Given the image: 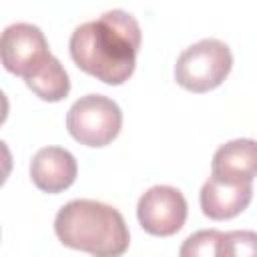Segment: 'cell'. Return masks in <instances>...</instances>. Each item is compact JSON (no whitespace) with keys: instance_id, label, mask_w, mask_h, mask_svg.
<instances>
[{"instance_id":"obj_14","label":"cell","mask_w":257,"mask_h":257,"mask_svg":"<svg viewBox=\"0 0 257 257\" xmlns=\"http://www.w3.org/2000/svg\"><path fill=\"white\" fill-rule=\"evenodd\" d=\"M8 98H6V94L0 90V124H4V120H6V116H8Z\"/></svg>"},{"instance_id":"obj_12","label":"cell","mask_w":257,"mask_h":257,"mask_svg":"<svg viewBox=\"0 0 257 257\" xmlns=\"http://www.w3.org/2000/svg\"><path fill=\"white\" fill-rule=\"evenodd\" d=\"M257 235L253 231H233L223 233L219 255H255Z\"/></svg>"},{"instance_id":"obj_10","label":"cell","mask_w":257,"mask_h":257,"mask_svg":"<svg viewBox=\"0 0 257 257\" xmlns=\"http://www.w3.org/2000/svg\"><path fill=\"white\" fill-rule=\"evenodd\" d=\"M24 82L40 100H46V102H58L66 98L70 90L68 74L52 54L38 68H34L24 78Z\"/></svg>"},{"instance_id":"obj_2","label":"cell","mask_w":257,"mask_h":257,"mask_svg":"<svg viewBox=\"0 0 257 257\" xmlns=\"http://www.w3.org/2000/svg\"><path fill=\"white\" fill-rule=\"evenodd\" d=\"M54 231L62 245L98 257L122 255L128 247V227L110 205L76 199L66 203L54 219Z\"/></svg>"},{"instance_id":"obj_5","label":"cell","mask_w":257,"mask_h":257,"mask_svg":"<svg viewBox=\"0 0 257 257\" xmlns=\"http://www.w3.org/2000/svg\"><path fill=\"white\" fill-rule=\"evenodd\" d=\"M141 227L155 237H169L181 231L187 221V201L183 193L169 185L151 187L137 205Z\"/></svg>"},{"instance_id":"obj_4","label":"cell","mask_w":257,"mask_h":257,"mask_svg":"<svg viewBox=\"0 0 257 257\" xmlns=\"http://www.w3.org/2000/svg\"><path fill=\"white\" fill-rule=\"evenodd\" d=\"M122 126V112L114 100L102 94H86L78 98L68 114L66 128L74 141L84 147L110 145Z\"/></svg>"},{"instance_id":"obj_13","label":"cell","mask_w":257,"mask_h":257,"mask_svg":"<svg viewBox=\"0 0 257 257\" xmlns=\"http://www.w3.org/2000/svg\"><path fill=\"white\" fill-rule=\"evenodd\" d=\"M12 173V153L4 141H0V187Z\"/></svg>"},{"instance_id":"obj_1","label":"cell","mask_w":257,"mask_h":257,"mask_svg":"<svg viewBox=\"0 0 257 257\" xmlns=\"http://www.w3.org/2000/svg\"><path fill=\"white\" fill-rule=\"evenodd\" d=\"M139 48L141 26L124 10H108L96 20L80 24L70 36L74 64L112 86L133 76Z\"/></svg>"},{"instance_id":"obj_11","label":"cell","mask_w":257,"mask_h":257,"mask_svg":"<svg viewBox=\"0 0 257 257\" xmlns=\"http://www.w3.org/2000/svg\"><path fill=\"white\" fill-rule=\"evenodd\" d=\"M221 241H223V233L209 229V231H199L195 235H191L185 245L181 247V255L183 257H193V255H219L221 251Z\"/></svg>"},{"instance_id":"obj_8","label":"cell","mask_w":257,"mask_h":257,"mask_svg":"<svg viewBox=\"0 0 257 257\" xmlns=\"http://www.w3.org/2000/svg\"><path fill=\"white\" fill-rule=\"evenodd\" d=\"M253 197L251 183H231L211 175L201 189V209L213 221L233 219L247 209Z\"/></svg>"},{"instance_id":"obj_7","label":"cell","mask_w":257,"mask_h":257,"mask_svg":"<svg viewBox=\"0 0 257 257\" xmlns=\"http://www.w3.org/2000/svg\"><path fill=\"white\" fill-rule=\"evenodd\" d=\"M76 159L60 147L40 149L30 163V179L36 189L48 195L62 193L76 179Z\"/></svg>"},{"instance_id":"obj_9","label":"cell","mask_w":257,"mask_h":257,"mask_svg":"<svg viewBox=\"0 0 257 257\" xmlns=\"http://www.w3.org/2000/svg\"><path fill=\"white\" fill-rule=\"evenodd\" d=\"M211 175L231 183H253L257 175V147L253 139L221 145L213 155Z\"/></svg>"},{"instance_id":"obj_3","label":"cell","mask_w":257,"mask_h":257,"mask_svg":"<svg viewBox=\"0 0 257 257\" xmlns=\"http://www.w3.org/2000/svg\"><path fill=\"white\" fill-rule=\"evenodd\" d=\"M233 66L231 50L215 38L185 48L175 64V80L191 92H209L223 84Z\"/></svg>"},{"instance_id":"obj_6","label":"cell","mask_w":257,"mask_h":257,"mask_svg":"<svg viewBox=\"0 0 257 257\" xmlns=\"http://www.w3.org/2000/svg\"><path fill=\"white\" fill-rule=\"evenodd\" d=\"M48 56V42L42 30L34 24L16 22L0 34V62L16 76L26 78Z\"/></svg>"}]
</instances>
